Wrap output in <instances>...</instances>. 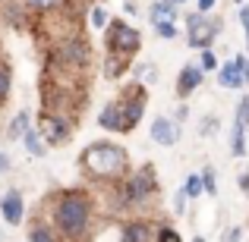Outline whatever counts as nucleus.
Listing matches in <instances>:
<instances>
[{
	"label": "nucleus",
	"mask_w": 249,
	"mask_h": 242,
	"mask_svg": "<svg viewBox=\"0 0 249 242\" xmlns=\"http://www.w3.org/2000/svg\"><path fill=\"white\" fill-rule=\"evenodd\" d=\"M51 214H54V224L60 230V236L67 242H82L89 236L91 226V201L82 189H67L54 198L51 205Z\"/></svg>",
	"instance_id": "obj_1"
},
{
	"label": "nucleus",
	"mask_w": 249,
	"mask_h": 242,
	"mask_svg": "<svg viewBox=\"0 0 249 242\" xmlns=\"http://www.w3.org/2000/svg\"><path fill=\"white\" fill-rule=\"evenodd\" d=\"M79 163L91 179H101V182H123L129 176V154H126V148L114 145V142L89 145L82 151Z\"/></svg>",
	"instance_id": "obj_2"
},
{
	"label": "nucleus",
	"mask_w": 249,
	"mask_h": 242,
	"mask_svg": "<svg viewBox=\"0 0 249 242\" xmlns=\"http://www.w3.org/2000/svg\"><path fill=\"white\" fill-rule=\"evenodd\" d=\"M91 63V44L85 41V35H70L63 41H57L54 48H48V69H85Z\"/></svg>",
	"instance_id": "obj_3"
},
{
	"label": "nucleus",
	"mask_w": 249,
	"mask_h": 242,
	"mask_svg": "<svg viewBox=\"0 0 249 242\" xmlns=\"http://www.w3.org/2000/svg\"><path fill=\"white\" fill-rule=\"evenodd\" d=\"M158 192V176H155L152 167H142L136 170V173H129L126 179L117 186V201H120V208H133V205H142V201H148L152 195Z\"/></svg>",
	"instance_id": "obj_4"
},
{
	"label": "nucleus",
	"mask_w": 249,
	"mask_h": 242,
	"mask_svg": "<svg viewBox=\"0 0 249 242\" xmlns=\"http://www.w3.org/2000/svg\"><path fill=\"white\" fill-rule=\"evenodd\" d=\"M145 104H148V95H145V85L142 82H133L120 91V97H117V107H120V132H133L139 126L142 113H145Z\"/></svg>",
	"instance_id": "obj_5"
},
{
	"label": "nucleus",
	"mask_w": 249,
	"mask_h": 242,
	"mask_svg": "<svg viewBox=\"0 0 249 242\" xmlns=\"http://www.w3.org/2000/svg\"><path fill=\"white\" fill-rule=\"evenodd\" d=\"M139 44H142L139 32H136L133 25H126L123 19H114V22L104 29V48H107V54L133 57L136 50H139Z\"/></svg>",
	"instance_id": "obj_6"
},
{
	"label": "nucleus",
	"mask_w": 249,
	"mask_h": 242,
	"mask_svg": "<svg viewBox=\"0 0 249 242\" xmlns=\"http://www.w3.org/2000/svg\"><path fill=\"white\" fill-rule=\"evenodd\" d=\"M186 29H189V48L212 50V41L221 32V22L218 19H208L205 13H193V16L186 19Z\"/></svg>",
	"instance_id": "obj_7"
},
{
	"label": "nucleus",
	"mask_w": 249,
	"mask_h": 242,
	"mask_svg": "<svg viewBox=\"0 0 249 242\" xmlns=\"http://www.w3.org/2000/svg\"><path fill=\"white\" fill-rule=\"evenodd\" d=\"M73 123L70 116H60V113H44L41 120H38V132H41V139L48 142V145H67L70 135H73Z\"/></svg>",
	"instance_id": "obj_8"
},
{
	"label": "nucleus",
	"mask_w": 249,
	"mask_h": 242,
	"mask_svg": "<svg viewBox=\"0 0 249 242\" xmlns=\"http://www.w3.org/2000/svg\"><path fill=\"white\" fill-rule=\"evenodd\" d=\"M0 214H3V220L10 226H19L25 220V201H22V195H19V189H10V192L0 198Z\"/></svg>",
	"instance_id": "obj_9"
},
{
	"label": "nucleus",
	"mask_w": 249,
	"mask_h": 242,
	"mask_svg": "<svg viewBox=\"0 0 249 242\" xmlns=\"http://www.w3.org/2000/svg\"><path fill=\"white\" fill-rule=\"evenodd\" d=\"M202 82H205V69H202V66H193V63H189V66H183L180 76H177V97H183V101H186L196 88H202Z\"/></svg>",
	"instance_id": "obj_10"
},
{
	"label": "nucleus",
	"mask_w": 249,
	"mask_h": 242,
	"mask_svg": "<svg viewBox=\"0 0 249 242\" xmlns=\"http://www.w3.org/2000/svg\"><path fill=\"white\" fill-rule=\"evenodd\" d=\"M177 139H180V126H174L167 116H158V120H152V142H158L161 148H170Z\"/></svg>",
	"instance_id": "obj_11"
},
{
	"label": "nucleus",
	"mask_w": 249,
	"mask_h": 242,
	"mask_svg": "<svg viewBox=\"0 0 249 242\" xmlns=\"http://www.w3.org/2000/svg\"><path fill=\"white\" fill-rule=\"evenodd\" d=\"M120 242H155L152 224L148 220H126L120 233Z\"/></svg>",
	"instance_id": "obj_12"
},
{
	"label": "nucleus",
	"mask_w": 249,
	"mask_h": 242,
	"mask_svg": "<svg viewBox=\"0 0 249 242\" xmlns=\"http://www.w3.org/2000/svg\"><path fill=\"white\" fill-rule=\"evenodd\" d=\"M218 82H221V88H243V85H246V76H243V69L237 66V60L221 63V69H218Z\"/></svg>",
	"instance_id": "obj_13"
},
{
	"label": "nucleus",
	"mask_w": 249,
	"mask_h": 242,
	"mask_svg": "<svg viewBox=\"0 0 249 242\" xmlns=\"http://www.w3.org/2000/svg\"><path fill=\"white\" fill-rule=\"evenodd\" d=\"M126 69H129V57H123V54H107L104 63H101V76L104 79H120Z\"/></svg>",
	"instance_id": "obj_14"
},
{
	"label": "nucleus",
	"mask_w": 249,
	"mask_h": 242,
	"mask_svg": "<svg viewBox=\"0 0 249 242\" xmlns=\"http://www.w3.org/2000/svg\"><path fill=\"white\" fill-rule=\"evenodd\" d=\"M98 126L107 129V132H120V107H117V101L104 104V110L98 113Z\"/></svg>",
	"instance_id": "obj_15"
},
{
	"label": "nucleus",
	"mask_w": 249,
	"mask_h": 242,
	"mask_svg": "<svg viewBox=\"0 0 249 242\" xmlns=\"http://www.w3.org/2000/svg\"><path fill=\"white\" fill-rule=\"evenodd\" d=\"M32 129V113L29 110H19L16 116H13V123H10V129H6V135H10L13 142H19V139H25V132Z\"/></svg>",
	"instance_id": "obj_16"
},
{
	"label": "nucleus",
	"mask_w": 249,
	"mask_h": 242,
	"mask_svg": "<svg viewBox=\"0 0 249 242\" xmlns=\"http://www.w3.org/2000/svg\"><path fill=\"white\" fill-rule=\"evenodd\" d=\"M231 154L233 158H243L246 154V126L243 123H233V129H231Z\"/></svg>",
	"instance_id": "obj_17"
},
{
	"label": "nucleus",
	"mask_w": 249,
	"mask_h": 242,
	"mask_svg": "<svg viewBox=\"0 0 249 242\" xmlns=\"http://www.w3.org/2000/svg\"><path fill=\"white\" fill-rule=\"evenodd\" d=\"M22 142H25V151H29L32 158H44V151H48V142L41 139V132H38V129H29Z\"/></svg>",
	"instance_id": "obj_18"
},
{
	"label": "nucleus",
	"mask_w": 249,
	"mask_h": 242,
	"mask_svg": "<svg viewBox=\"0 0 249 242\" xmlns=\"http://www.w3.org/2000/svg\"><path fill=\"white\" fill-rule=\"evenodd\" d=\"M152 22H161V19H177V6L170 0H155L152 3Z\"/></svg>",
	"instance_id": "obj_19"
},
{
	"label": "nucleus",
	"mask_w": 249,
	"mask_h": 242,
	"mask_svg": "<svg viewBox=\"0 0 249 242\" xmlns=\"http://www.w3.org/2000/svg\"><path fill=\"white\" fill-rule=\"evenodd\" d=\"M29 239H32V242H57L54 230H51V224H44V220L32 224V230H29Z\"/></svg>",
	"instance_id": "obj_20"
},
{
	"label": "nucleus",
	"mask_w": 249,
	"mask_h": 242,
	"mask_svg": "<svg viewBox=\"0 0 249 242\" xmlns=\"http://www.w3.org/2000/svg\"><path fill=\"white\" fill-rule=\"evenodd\" d=\"M10 88H13V69H10V63H0V107L10 97Z\"/></svg>",
	"instance_id": "obj_21"
},
{
	"label": "nucleus",
	"mask_w": 249,
	"mask_h": 242,
	"mask_svg": "<svg viewBox=\"0 0 249 242\" xmlns=\"http://www.w3.org/2000/svg\"><path fill=\"white\" fill-rule=\"evenodd\" d=\"M89 19H91L95 29H107L110 25V16H107V10H104V3H91L89 6Z\"/></svg>",
	"instance_id": "obj_22"
},
{
	"label": "nucleus",
	"mask_w": 249,
	"mask_h": 242,
	"mask_svg": "<svg viewBox=\"0 0 249 242\" xmlns=\"http://www.w3.org/2000/svg\"><path fill=\"white\" fill-rule=\"evenodd\" d=\"M183 189H186L189 198H199V195L205 192V186H202V176H199V173H193V176L186 179V186H183Z\"/></svg>",
	"instance_id": "obj_23"
},
{
	"label": "nucleus",
	"mask_w": 249,
	"mask_h": 242,
	"mask_svg": "<svg viewBox=\"0 0 249 242\" xmlns=\"http://www.w3.org/2000/svg\"><path fill=\"white\" fill-rule=\"evenodd\" d=\"M22 6H32V10L48 13V10H57V6H63V0H22Z\"/></svg>",
	"instance_id": "obj_24"
},
{
	"label": "nucleus",
	"mask_w": 249,
	"mask_h": 242,
	"mask_svg": "<svg viewBox=\"0 0 249 242\" xmlns=\"http://www.w3.org/2000/svg\"><path fill=\"white\" fill-rule=\"evenodd\" d=\"M202 186H205V195H218V179H214V170L212 167L202 170Z\"/></svg>",
	"instance_id": "obj_25"
},
{
	"label": "nucleus",
	"mask_w": 249,
	"mask_h": 242,
	"mask_svg": "<svg viewBox=\"0 0 249 242\" xmlns=\"http://www.w3.org/2000/svg\"><path fill=\"white\" fill-rule=\"evenodd\" d=\"M155 242H183V236L174 230V226H161V230L155 233Z\"/></svg>",
	"instance_id": "obj_26"
},
{
	"label": "nucleus",
	"mask_w": 249,
	"mask_h": 242,
	"mask_svg": "<svg viewBox=\"0 0 249 242\" xmlns=\"http://www.w3.org/2000/svg\"><path fill=\"white\" fill-rule=\"evenodd\" d=\"M155 32H158L161 38H177V25L170 22V19H161V22H152Z\"/></svg>",
	"instance_id": "obj_27"
},
{
	"label": "nucleus",
	"mask_w": 249,
	"mask_h": 242,
	"mask_svg": "<svg viewBox=\"0 0 249 242\" xmlns=\"http://www.w3.org/2000/svg\"><path fill=\"white\" fill-rule=\"evenodd\" d=\"M202 69L205 73H214V69H221V63H218V57H214V50H202Z\"/></svg>",
	"instance_id": "obj_28"
},
{
	"label": "nucleus",
	"mask_w": 249,
	"mask_h": 242,
	"mask_svg": "<svg viewBox=\"0 0 249 242\" xmlns=\"http://www.w3.org/2000/svg\"><path fill=\"white\" fill-rule=\"evenodd\" d=\"M237 120L243 123V126H249V95L240 101V107H237Z\"/></svg>",
	"instance_id": "obj_29"
},
{
	"label": "nucleus",
	"mask_w": 249,
	"mask_h": 242,
	"mask_svg": "<svg viewBox=\"0 0 249 242\" xmlns=\"http://www.w3.org/2000/svg\"><path fill=\"white\" fill-rule=\"evenodd\" d=\"M186 198H189L186 189H177V198H174V211H177V214H183V208H186Z\"/></svg>",
	"instance_id": "obj_30"
},
{
	"label": "nucleus",
	"mask_w": 249,
	"mask_h": 242,
	"mask_svg": "<svg viewBox=\"0 0 249 242\" xmlns=\"http://www.w3.org/2000/svg\"><path fill=\"white\" fill-rule=\"evenodd\" d=\"M214 3H218V0H196V6H199V13H205V16H208V13L214 10Z\"/></svg>",
	"instance_id": "obj_31"
},
{
	"label": "nucleus",
	"mask_w": 249,
	"mask_h": 242,
	"mask_svg": "<svg viewBox=\"0 0 249 242\" xmlns=\"http://www.w3.org/2000/svg\"><path fill=\"white\" fill-rule=\"evenodd\" d=\"M240 236H243V230H240V226H231V233H227L224 242H240Z\"/></svg>",
	"instance_id": "obj_32"
},
{
	"label": "nucleus",
	"mask_w": 249,
	"mask_h": 242,
	"mask_svg": "<svg viewBox=\"0 0 249 242\" xmlns=\"http://www.w3.org/2000/svg\"><path fill=\"white\" fill-rule=\"evenodd\" d=\"M186 116H189V107H186V104H180V107H177V126H180Z\"/></svg>",
	"instance_id": "obj_33"
},
{
	"label": "nucleus",
	"mask_w": 249,
	"mask_h": 242,
	"mask_svg": "<svg viewBox=\"0 0 249 242\" xmlns=\"http://www.w3.org/2000/svg\"><path fill=\"white\" fill-rule=\"evenodd\" d=\"M240 22H243V29H249V6H240Z\"/></svg>",
	"instance_id": "obj_34"
},
{
	"label": "nucleus",
	"mask_w": 249,
	"mask_h": 242,
	"mask_svg": "<svg viewBox=\"0 0 249 242\" xmlns=\"http://www.w3.org/2000/svg\"><path fill=\"white\" fill-rule=\"evenodd\" d=\"M6 170H10V158L0 151V173H6Z\"/></svg>",
	"instance_id": "obj_35"
},
{
	"label": "nucleus",
	"mask_w": 249,
	"mask_h": 242,
	"mask_svg": "<svg viewBox=\"0 0 249 242\" xmlns=\"http://www.w3.org/2000/svg\"><path fill=\"white\" fill-rule=\"evenodd\" d=\"M240 189H243V192H249V173L240 176Z\"/></svg>",
	"instance_id": "obj_36"
},
{
	"label": "nucleus",
	"mask_w": 249,
	"mask_h": 242,
	"mask_svg": "<svg viewBox=\"0 0 249 242\" xmlns=\"http://www.w3.org/2000/svg\"><path fill=\"white\" fill-rule=\"evenodd\" d=\"M193 242H208V239H205V236H196V239H193Z\"/></svg>",
	"instance_id": "obj_37"
},
{
	"label": "nucleus",
	"mask_w": 249,
	"mask_h": 242,
	"mask_svg": "<svg viewBox=\"0 0 249 242\" xmlns=\"http://www.w3.org/2000/svg\"><path fill=\"white\" fill-rule=\"evenodd\" d=\"M170 3H174V6H180V3H186V0H170Z\"/></svg>",
	"instance_id": "obj_38"
},
{
	"label": "nucleus",
	"mask_w": 249,
	"mask_h": 242,
	"mask_svg": "<svg viewBox=\"0 0 249 242\" xmlns=\"http://www.w3.org/2000/svg\"><path fill=\"white\" fill-rule=\"evenodd\" d=\"M246 48H249V29H246Z\"/></svg>",
	"instance_id": "obj_39"
},
{
	"label": "nucleus",
	"mask_w": 249,
	"mask_h": 242,
	"mask_svg": "<svg viewBox=\"0 0 249 242\" xmlns=\"http://www.w3.org/2000/svg\"><path fill=\"white\" fill-rule=\"evenodd\" d=\"M246 82H249V69H246Z\"/></svg>",
	"instance_id": "obj_40"
},
{
	"label": "nucleus",
	"mask_w": 249,
	"mask_h": 242,
	"mask_svg": "<svg viewBox=\"0 0 249 242\" xmlns=\"http://www.w3.org/2000/svg\"><path fill=\"white\" fill-rule=\"evenodd\" d=\"M0 242H3V233H0Z\"/></svg>",
	"instance_id": "obj_41"
},
{
	"label": "nucleus",
	"mask_w": 249,
	"mask_h": 242,
	"mask_svg": "<svg viewBox=\"0 0 249 242\" xmlns=\"http://www.w3.org/2000/svg\"><path fill=\"white\" fill-rule=\"evenodd\" d=\"M237 3H243V0H237Z\"/></svg>",
	"instance_id": "obj_42"
}]
</instances>
